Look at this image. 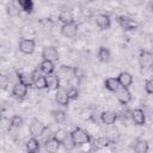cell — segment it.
I'll use <instances>...</instances> for the list:
<instances>
[{
  "label": "cell",
  "mask_w": 153,
  "mask_h": 153,
  "mask_svg": "<svg viewBox=\"0 0 153 153\" xmlns=\"http://www.w3.org/2000/svg\"><path fill=\"white\" fill-rule=\"evenodd\" d=\"M69 137L72 140V142L76 146H82L85 143H90L91 142V135L88 134V131H86L85 129L76 127L74 128L71 133H69Z\"/></svg>",
  "instance_id": "cell-1"
},
{
  "label": "cell",
  "mask_w": 153,
  "mask_h": 153,
  "mask_svg": "<svg viewBox=\"0 0 153 153\" xmlns=\"http://www.w3.org/2000/svg\"><path fill=\"white\" fill-rule=\"evenodd\" d=\"M139 66L141 71L151 69L153 67V54L148 50H141L139 54Z\"/></svg>",
  "instance_id": "cell-2"
},
{
  "label": "cell",
  "mask_w": 153,
  "mask_h": 153,
  "mask_svg": "<svg viewBox=\"0 0 153 153\" xmlns=\"http://www.w3.org/2000/svg\"><path fill=\"white\" fill-rule=\"evenodd\" d=\"M47 129H48V127L43 122H41L39 120H37V118H33L31 121L30 126H29V131H30L31 136H35V137L42 136Z\"/></svg>",
  "instance_id": "cell-3"
},
{
  "label": "cell",
  "mask_w": 153,
  "mask_h": 153,
  "mask_svg": "<svg viewBox=\"0 0 153 153\" xmlns=\"http://www.w3.org/2000/svg\"><path fill=\"white\" fill-rule=\"evenodd\" d=\"M115 96L117 98V100L122 104V105H127L130 103L131 100V92L129 91V87H126V86H120L116 92H115Z\"/></svg>",
  "instance_id": "cell-4"
},
{
  "label": "cell",
  "mask_w": 153,
  "mask_h": 153,
  "mask_svg": "<svg viewBox=\"0 0 153 153\" xmlns=\"http://www.w3.org/2000/svg\"><path fill=\"white\" fill-rule=\"evenodd\" d=\"M18 48H19V50H20L23 54L30 55V54H32V53L35 51L36 42H35V39H32V38H23V39L19 41Z\"/></svg>",
  "instance_id": "cell-5"
},
{
  "label": "cell",
  "mask_w": 153,
  "mask_h": 153,
  "mask_svg": "<svg viewBox=\"0 0 153 153\" xmlns=\"http://www.w3.org/2000/svg\"><path fill=\"white\" fill-rule=\"evenodd\" d=\"M78 24L75 22H72V23H67V24H62L60 31H61V35L67 37V38H73L76 36L78 33Z\"/></svg>",
  "instance_id": "cell-6"
},
{
  "label": "cell",
  "mask_w": 153,
  "mask_h": 153,
  "mask_svg": "<svg viewBox=\"0 0 153 153\" xmlns=\"http://www.w3.org/2000/svg\"><path fill=\"white\" fill-rule=\"evenodd\" d=\"M117 23H118V25H120L122 29H124V30H127V31L135 30V29H137V26H139L137 22H135L134 19H131V18H129V17H126V16H120V17H117Z\"/></svg>",
  "instance_id": "cell-7"
},
{
  "label": "cell",
  "mask_w": 153,
  "mask_h": 153,
  "mask_svg": "<svg viewBox=\"0 0 153 153\" xmlns=\"http://www.w3.org/2000/svg\"><path fill=\"white\" fill-rule=\"evenodd\" d=\"M41 56H42L43 60H49V61H53V62H56L60 59V54H59L57 49L55 47H51V45L44 47L42 53H41Z\"/></svg>",
  "instance_id": "cell-8"
},
{
  "label": "cell",
  "mask_w": 153,
  "mask_h": 153,
  "mask_svg": "<svg viewBox=\"0 0 153 153\" xmlns=\"http://www.w3.org/2000/svg\"><path fill=\"white\" fill-rule=\"evenodd\" d=\"M55 100H56V103H57L59 105H61V106H68L69 100H71V99H69V96H68V91H67L65 87L60 86V87L56 90Z\"/></svg>",
  "instance_id": "cell-9"
},
{
  "label": "cell",
  "mask_w": 153,
  "mask_h": 153,
  "mask_svg": "<svg viewBox=\"0 0 153 153\" xmlns=\"http://www.w3.org/2000/svg\"><path fill=\"white\" fill-rule=\"evenodd\" d=\"M94 22H96V25L100 30H109L111 27V19L109 14L99 13L94 17Z\"/></svg>",
  "instance_id": "cell-10"
},
{
  "label": "cell",
  "mask_w": 153,
  "mask_h": 153,
  "mask_svg": "<svg viewBox=\"0 0 153 153\" xmlns=\"http://www.w3.org/2000/svg\"><path fill=\"white\" fill-rule=\"evenodd\" d=\"M117 118H118V115L111 110H105L100 114V121L105 126H112L117 121Z\"/></svg>",
  "instance_id": "cell-11"
},
{
  "label": "cell",
  "mask_w": 153,
  "mask_h": 153,
  "mask_svg": "<svg viewBox=\"0 0 153 153\" xmlns=\"http://www.w3.org/2000/svg\"><path fill=\"white\" fill-rule=\"evenodd\" d=\"M27 86H25L24 84H22V82H17V84H14V86H13V88H12V96L14 97V98H18V99H23V98H25V96L27 94Z\"/></svg>",
  "instance_id": "cell-12"
},
{
  "label": "cell",
  "mask_w": 153,
  "mask_h": 153,
  "mask_svg": "<svg viewBox=\"0 0 153 153\" xmlns=\"http://www.w3.org/2000/svg\"><path fill=\"white\" fill-rule=\"evenodd\" d=\"M130 117L136 126H143L146 122V116L142 109H134L130 112Z\"/></svg>",
  "instance_id": "cell-13"
},
{
  "label": "cell",
  "mask_w": 153,
  "mask_h": 153,
  "mask_svg": "<svg viewBox=\"0 0 153 153\" xmlns=\"http://www.w3.org/2000/svg\"><path fill=\"white\" fill-rule=\"evenodd\" d=\"M117 79H118L120 85L121 86H126V87L131 86L133 82H134V78L129 72H121L118 74V76H117Z\"/></svg>",
  "instance_id": "cell-14"
},
{
  "label": "cell",
  "mask_w": 153,
  "mask_h": 153,
  "mask_svg": "<svg viewBox=\"0 0 153 153\" xmlns=\"http://www.w3.org/2000/svg\"><path fill=\"white\" fill-rule=\"evenodd\" d=\"M110 143H112V141L110 140L109 136H99L97 139H94L92 141V146L94 149H102V148H105L108 147Z\"/></svg>",
  "instance_id": "cell-15"
},
{
  "label": "cell",
  "mask_w": 153,
  "mask_h": 153,
  "mask_svg": "<svg viewBox=\"0 0 153 153\" xmlns=\"http://www.w3.org/2000/svg\"><path fill=\"white\" fill-rule=\"evenodd\" d=\"M45 79H47V88L57 90L60 87V76L57 74H48L45 75Z\"/></svg>",
  "instance_id": "cell-16"
},
{
  "label": "cell",
  "mask_w": 153,
  "mask_h": 153,
  "mask_svg": "<svg viewBox=\"0 0 153 153\" xmlns=\"http://www.w3.org/2000/svg\"><path fill=\"white\" fill-rule=\"evenodd\" d=\"M75 71H76V68H73V67H71V66H66V65H62V66H60V68H59V76L60 78H65V79H69V78H72L74 74H75Z\"/></svg>",
  "instance_id": "cell-17"
},
{
  "label": "cell",
  "mask_w": 153,
  "mask_h": 153,
  "mask_svg": "<svg viewBox=\"0 0 153 153\" xmlns=\"http://www.w3.org/2000/svg\"><path fill=\"white\" fill-rule=\"evenodd\" d=\"M17 78H18V81L19 82L24 84L27 87H31L35 84V80H33L31 73H24V72H22V73H18L17 74Z\"/></svg>",
  "instance_id": "cell-18"
},
{
  "label": "cell",
  "mask_w": 153,
  "mask_h": 153,
  "mask_svg": "<svg viewBox=\"0 0 153 153\" xmlns=\"http://www.w3.org/2000/svg\"><path fill=\"white\" fill-rule=\"evenodd\" d=\"M60 146H61V142L57 141L54 136H51L50 139H48V140L44 141V148L48 152H56L60 148Z\"/></svg>",
  "instance_id": "cell-19"
},
{
  "label": "cell",
  "mask_w": 153,
  "mask_h": 153,
  "mask_svg": "<svg viewBox=\"0 0 153 153\" xmlns=\"http://www.w3.org/2000/svg\"><path fill=\"white\" fill-rule=\"evenodd\" d=\"M38 67L41 68L42 73L45 74V75L53 74L54 71H55V65H54V62H53V61H49V60H43V61L39 63Z\"/></svg>",
  "instance_id": "cell-20"
},
{
  "label": "cell",
  "mask_w": 153,
  "mask_h": 153,
  "mask_svg": "<svg viewBox=\"0 0 153 153\" xmlns=\"http://www.w3.org/2000/svg\"><path fill=\"white\" fill-rule=\"evenodd\" d=\"M120 86H121V85H120L117 78H108V79H105V81H104V87H105L108 91L114 92V93L116 92V90H117Z\"/></svg>",
  "instance_id": "cell-21"
},
{
  "label": "cell",
  "mask_w": 153,
  "mask_h": 153,
  "mask_svg": "<svg viewBox=\"0 0 153 153\" xmlns=\"http://www.w3.org/2000/svg\"><path fill=\"white\" fill-rule=\"evenodd\" d=\"M26 151L29 153H35L39 151V141L37 137L31 136V139H29V141L26 142Z\"/></svg>",
  "instance_id": "cell-22"
},
{
  "label": "cell",
  "mask_w": 153,
  "mask_h": 153,
  "mask_svg": "<svg viewBox=\"0 0 153 153\" xmlns=\"http://www.w3.org/2000/svg\"><path fill=\"white\" fill-rule=\"evenodd\" d=\"M148 149H149V146L146 140H143V139L136 140V143L134 146V151L136 153H146V152H148Z\"/></svg>",
  "instance_id": "cell-23"
},
{
  "label": "cell",
  "mask_w": 153,
  "mask_h": 153,
  "mask_svg": "<svg viewBox=\"0 0 153 153\" xmlns=\"http://www.w3.org/2000/svg\"><path fill=\"white\" fill-rule=\"evenodd\" d=\"M53 136L57 140V141H60L61 142V145L69 137V133L66 130V129H63V128H59L57 130H55L54 133H53Z\"/></svg>",
  "instance_id": "cell-24"
},
{
  "label": "cell",
  "mask_w": 153,
  "mask_h": 153,
  "mask_svg": "<svg viewBox=\"0 0 153 153\" xmlns=\"http://www.w3.org/2000/svg\"><path fill=\"white\" fill-rule=\"evenodd\" d=\"M16 2L19 5V7L24 12L32 13V11H33V2H32V0H16Z\"/></svg>",
  "instance_id": "cell-25"
},
{
  "label": "cell",
  "mask_w": 153,
  "mask_h": 153,
  "mask_svg": "<svg viewBox=\"0 0 153 153\" xmlns=\"http://www.w3.org/2000/svg\"><path fill=\"white\" fill-rule=\"evenodd\" d=\"M97 55H98V59H99L100 62L105 63V62H109V60H110V50L106 47H104V45L99 47Z\"/></svg>",
  "instance_id": "cell-26"
},
{
  "label": "cell",
  "mask_w": 153,
  "mask_h": 153,
  "mask_svg": "<svg viewBox=\"0 0 153 153\" xmlns=\"http://www.w3.org/2000/svg\"><path fill=\"white\" fill-rule=\"evenodd\" d=\"M59 20L62 23V24H67V23H72L74 22V17L72 14L71 11H61L60 14H59Z\"/></svg>",
  "instance_id": "cell-27"
},
{
  "label": "cell",
  "mask_w": 153,
  "mask_h": 153,
  "mask_svg": "<svg viewBox=\"0 0 153 153\" xmlns=\"http://www.w3.org/2000/svg\"><path fill=\"white\" fill-rule=\"evenodd\" d=\"M51 116L54 117L56 123H63L66 121V112L62 110H53Z\"/></svg>",
  "instance_id": "cell-28"
},
{
  "label": "cell",
  "mask_w": 153,
  "mask_h": 153,
  "mask_svg": "<svg viewBox=\"0 0 153 153\" xmlns=\"http://www.w3.org/2000/svg\"><path fill=\"white\" fill-rule=\"evenodd\" d=\"M80 118L84 121H90L93 120L94 121V112L92 110V108H86L80 112Z\"/></svg>",
  "instance_id": "cell-29"
},
{
  "label": "cell",
  "mask_w": 153,
  "mask_h": 153,
  "mask_svg": "<svg viewBox=\"0 0 153 153\" xmlns=\"http://www.w3.org/2000/svg\"><path fill=\"white\" fill-rule=\"evenodd\" d=\"M10 126L11 127H14V128H20L22 126H23V123H24V120L19 116V115H14L12 118H11V121H10Z\"/></svg>",
  "instance_id": "cell-30"
},
{
  "label": "cell",
  "mask_w": 153,
  "mask_h": 153,
  "mask_svg": "<svg viewBox=\"0 0 153 153\" xmlns=\"http://www.w3.org/2000/svg\"><path fill=\"white\" fill-rule=\"evenodd\" d=\"M33 87H36V88H38V90L47 88V79H45V76L42 75V76H39L37 80H35Z\"/></svg>",
  "instance_id": "cell-31"
},
{
  "label": "cell",
  "mask_w": 153,
  "mask_h": 153,
  "mask_svg": "<svg viewBox=\"0 0 153 153\" xmlns=\"http://www.w3.org/2000/svg\"><path fill=\"white\" fill-rule=\"evenodd\" d=\"M68 96L71 100H76L79 98V90L76 87H71L68 90Z\"/></svg>",
  "instance_id": "cell-32"
},
{
  "label": "cell",
  "mask_w": 153,
  "mask_h": 153,
  "mask_svg": "<svg viewBox=\"0 0 153 153\" xmlns=\"http://www.w3.org/2000/svg\"><path fill=\"white\" fill-rule=\"evenodd\" d=\"M145 91L148 94H153V78L146 80V82H145Z\"/></svg>",
  "instance_id": "cell-33"
},
{
  "label": "cell",
  "mask_w": 153,
  "mask_h": 153,
  "mask_svg": "<svg viewBox=\"0 0 153 153\" xmlns=\"http://www.w3.org/2000/svg\"><path fill=\"white\" fill-rule=\"evenodd\" d=\"M7 13L10 16H17V14H19V10L13 4H8L7 5Z\"/></svg>",
  "instance_id": "cell-34"
},
{
  "label": "cell",
  "mask_w": 153,
  "mask_h": 153,
  "mask_svg": "<svg viewBox=\"0 0 153 153\" xmlns=\"http://www.w3.org/2000/svg\"><path fill=\"white\" fill-rule=\"evenodd\" d=\"M88 2H93V1H96V0H87Z\"/></svg>",
  "instance_id": "cell-35"
},
{
  "label": "cell",
  "mask_w": 153,
  "mask_h": 153,
  "mask_svg": "<svg viewBox=\"0 0 153 153\" xmlns=\"http://www.w3.org/2000/svg\"><path fill=\"white\" fill-rule=\"evenodd\" d=\"M152 13H153V5H152Z\"/></svg>",
  "instance_id": "cell-36"
},
{
  "label": "cell",
  "mask_w": 153,
  "mask_h": 153,
  "mask_svg": "<svg viewBox=\"0 0 153 153\" xmlns=\"http://www.w3.org/2000/svg\"><path fill=\"white\" fill-rule=\"evenodd\" d=\"M152 5H153V4H152Z\"/></svg>",
  "instance_id": "cell-37"
}]
</instances>
